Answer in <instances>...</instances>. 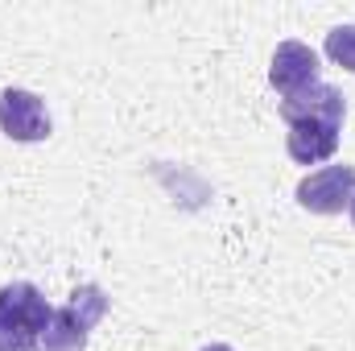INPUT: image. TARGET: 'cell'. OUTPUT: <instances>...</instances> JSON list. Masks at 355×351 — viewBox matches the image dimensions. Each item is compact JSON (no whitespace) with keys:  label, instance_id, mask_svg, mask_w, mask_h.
Listing matches in <instances>:
<instances>
[{"label":"cell","instance_id":"obj_1","mask_svg":"<svg viewBox=\"0 0 355 351\" xmlns=\"http://www.w3.org/2000/svg\"><path fill=\"white\" fill-rule=\"evenodd\" d=\"M281 120L289 124L285 132V153L297 166H322L339 153L343 120H347V99L335 83H314L277 103Z\"/></svg>","mask_w":355,"mask_h":351},{"label":"cell","instance_id":"obj_2","mask_svg":"<svg viewBox=\"0 0 355 351\" xmlns=\"http://www.w3.org/2000/svg\"><path fill=\"white\" fill-rule=\"evenodd\" d=\"M54 306L33 281L0 285V351H37Z\"/></svg>","mask_w":355,"mask_h":351},{"label":"cell","instance_id":"obj_3","mask_svg":"<svg viewBox=\"0 0 355 351\" xmlns=\"http://www.w3.org/2000/svg\"><path fill=\"white\" fill-rule=\"evenodd\" d=\"M107 306H112V302H107L103 285H95V281L79 285V289L54 310V318H50V327H46L37 351H87L91 331L103 323Z\"/></svg>","mask_w":355,"mask_h":351},{"label":"cell","instance_id":"obj_4","mask_svg":"<svg viewBox=\"0 0 355 351\" xmlns=\"http://www.w3.org/2000/svg\"><path fill=\"white\" fill-rule=\"evenodd\" d=\"M352 194H355V166H343V162L310 170L293 190L297 207H306L310 215H343Z\"/></svg>","mask_w":355,"mask_h":351},{"label":"cell","instance_id":"obj_5","mask_svg":"<svg viewBox=\"0 0 355 351\" xmlns=\"http://www.w3.org/2000/svg\"><path fill=\"white\" fill-rule=\"evenodd\" d=\"M50 112L46 99L25 87H4L0 91V132L17 145H37L50 137Z\"/></svg>","mask_w":355,"mask_h":351},{"label":"cell","instance_id":"obj_6","mask_svg":"<svg viewBox=\"0 0 355 351\" xmlns=\"http://www.w3.org/2000/svg\"><path fill=\"white\" fill-rule=\"evenodd\" d=\"M268 83L277 87V95H281V99H289V95H297V91L322 83V79H318V54H314L306 42L285 37V42L272 50V62H268Z\"/></svg>","mask_w":355,"mask_h":351},{"label":"cell","instance_id":"obj_7","mask_svg":"<svg viewBox=\"0 0 355 351\" xmlns=\"http://www.w3.org/2000/svg\"><path fill=\"white\" fill-rule=\"evenodd\" d=\"M322 54H327L335 67H343V71L355 75V25H335V29L327 33V42H322Z\"/></svg>","mask_w":355,"mask_h":351},{"label":"cell","instance_id":"obj_8","mask_svg":"<svg viewBox=\"0 0 355 351\" xmlns=\"http://www.w3.org/2000/svg\"><path fill=\"white\" fill-rule=\"evenodd\" d=\"M202 351H236V348H232V343H207Z\"/></svg>","mask_w":355,"mask_h":351},{"label":"cell","instance_id":"obj_9","mask_svg":"<svg viewBox=\"0 0 355 351\" xmlns=\"http://www.w3.org/2000/svg\"><path fill=\"white\" fill-rule=\"evenodd\" d=\"M347 215H352V223H355V194H352V203H347Z\"/></svg>","mask_w":355,"mask_h":351}]
</instances>
